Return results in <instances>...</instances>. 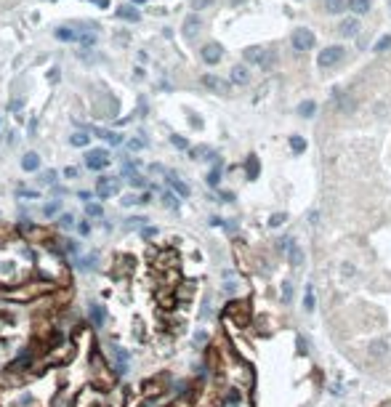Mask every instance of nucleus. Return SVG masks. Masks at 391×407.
I'll list each match as a JSON object with an SVG mask.
<instances>
[{"label":"nucleus","instance_id":"obj_23","mask_svg":"<svg viewBox=\"0 0 391 407\" xmlns=\"http://www.w3.org/2000/svg\"><path fill=\"white\" fill-rule=\"evenodd\" d=\"M56 37H59V40H77V32H72V30H69V27H59L56 30Z\"/></svg>","mask_w":391,"mask_h":407},{"label":"nucleus","instance_id":"obj_10","mask_svg":"<svg viewBox=\"0 0 391 407\" xmlns=\"http://www.w3.org/2000/svg\"><path fill=\"white\" fill-rule=\"evenodd\" d=\"M245 173H247V179H250V181H256V179H258V173H261V162H258V157H256V155H247V160H245Z\"/></svg>","mask_w":391,"mask_h":407},{"label":"nucleus","instance_id":"obj_29","mask_svg":"<svg viewBox=\"0 0 391 407\" xmlns=\"http://www.w3.org/2000/svg\"><path fill=\"white\" fill-rule=\"evenodd\" d=\"M77 40H80V45H86V48H90V45H93V40H96V37L90 35V32H80V35H77Z\"/></svg>","mask_w":391,"mask_h":407},{"label":"nucleus","instance_id":"obj_16","mask_svg":"<svg viewBox=\"0 0 391 407\" xmlns=\"http://www.w3.org/2000/svg\"><path fill=\"white\" fill-rule=\"evenodd\" d=\"M346 8H351L357 16H362L370 11V0H346Z\"/></svg>","mask_w":391,"mask_h":407},{"label":"nucleus","instance_id":"obj_12","mask_svg":"<svg viewBox=\"0 0 391 407\" xmlns=\"http://www.w3.org/2000/svg\"><path fill=\"white\" fill-rule=\"evenodd\" d=\"M117 19H122V22H139L141 14L133 5H120V8H117Z\"/></svg>","mask_w":391,"mask_h":407},{"label":"nucleus","instance_id":"obj_15","mask_svg":"<svg viewBox=\"0 0 391 407\" xmlns=\"http://www.w3.org/2000/svg\"><path fill=\"white\" fill-rule=\"evenodd\" d=\"M229 80H232V83H237V85H245L247 80H250V75H247V67H240V64H237V67L232 69Z\"/></svg>","mask_w":391,"mask_h":407},{"label":"nucleus","instance_id":"obj_8","mask_svg":"<svg viewBox=\"0 0 391 407\" xmlns=\"http://www.w3.org/2000/svg\"><path fill=\"white\" fill-rule=\"evenodd\" d=\"M203 85L208 91H213V94H226L229 91V83L221 80L218 75H203Z\"/></svg>","mask_w":391,"mask_h":407},{"label":"nucleus","instance_id":"obj_47","mask_svg":"<svg viewBox=\"0 0 391 407\" xmlns=\"http://www.w3.org/2000/svg\"><path fill=\"white\" fill-rule=\"evenodd\" d=\"M154 234H157V229H152V226L144 229V237H154Z\"/></svg>","mask_w":391,"mask_h":407},{"label":"nucleus","instance_id":"obj_7","mask_svg":"<svg viewBox=\"0 0 391 407\" xmlns=\"http://www.w3.org/2000/svg\"><path fill=\"white\" fill-rule=\"evenodd\" d=\"M203 62L205 64H218L221 62V56H224V48H221L218 43H208V45H203Z\"/></svg>","mask_w":391,"mask_h":407},{"label":"nucleus","instance_id":"obj_44","mask_svg":"<svg viewBox=\"0 0 391 407\" xmlns=\"http://www.w3.org/2000/svg\"><path fill=\"white\" fill-rule=\"evenodd\" d=\"M88 3L99 5V8H109V0H88Z\"/></svg>","mask_w":391,"mask_h":407},{"label":"nucleus","instance_id":"obj_33","mask_svg":"<svg viewBox=\"0 0 391 407\" xmlns=\"http://www.w3.org/2000/svg\"><path fill=\"white\" fill-rule=\"evenodd\" d=\"M59 226H61V229H72V226H75V219H72L69 213H64L61 219H59Z\"/></svg>","mask_w":391,"mask_h":407},{"label":"nucleus","instance_id":"obj_17","mask_svg":"<svg viewBox=\"0 0 391 407\" xmlns=\"http://www.w3.org/2000/svg\"><path fill=\"white\" fill-rule=\"evenodd\" d=\"M314 112H317V104L311 101V98H306V101L298 104V115L301 117H314Z\"/></svg>","mask_w":391,"mask_h":407},{"label":"nucleus","instance_id":"obj_24","mask_svg":"<svg viewBox=\"0 0 391 407\" xmlns=\"http://www.w3.org/2000/svg\"><path fill=\"white\" fill-rule=\"evenodd\" d=\"M93 266H96V255H86V258H80V264H77L80 272H93Z\"/></svg>","mask_w":391,"mask_h":407},{"label":"nucleus","instance_id":"obj_48","mask_svg":"<svg viewBox=\"0 0 391 407\" xmlns=\"http://www.w3.org/2000/svg\"><path fill=\"white\" fill-rule=\"evenodd\" d=\"M130 3H133V5H144L147 0H130Z\"/></svg>","mask_w":391,"mask_h":407},{"label":"nucleus","instance_id":"obj_22","mask_svg":"<svg viewBox=\"0 0 391 407\" xmlns=\"http://www.w3.org/2000/svg\"><path fill=\"white\" fill-rule=\"evenodd\" d=\"M218 184H221V162H218V165L211 170V173H208V187H213V189H216Z\"/></svg>","mask_w":391,"mask_h":407},{"label":"nucleus","instance_id":"obj_50","mask_svg":"<svg viewBox=\"0 0 391 407\" xmlns=\"http://www.w3.org/2000/svg\"><path fill=\"white\" fill-rule=\"evenodd\" d=\"M0 125H3V120H0Z\"/></svg>","mask_w":391,"mask_h":407},{"label":"nucleus","instance_id":"obj_43","mask_svg":"<svg viewBox=\"0 0 391 407\" xmlns=\"http://www.w3.org/2000/svg\"><path fill=\"white\" fill-rule=\"evenodd\" d=\"M56 208H59V202H51V205H45V216H54Z\"/></svg>","mask_w":391,"mask_h":407},{"label":"nucleus","instance_id":"obj_30","mask_svg":"<svg viewBox=\"0 0 391 407\" xmlns=\"http://www.w3.org/2000/svg\"><path fill=\"white\" fill-rule=\"evenodd\" d=\"M162 202H165L168 208H173V211L179 208V200H176V194H173V192H165V194H162Z\"/></svg>","mask_w":391,"mask_h":407},{"label":"nucleus","instance_id":"obj_2","mask_svg":"<svg viewBox=\"0 0 391 407\" xmlns=\"http://www.w3.org/2000/svg\"><path fill=\"white\" fill-rule=\"evenodd\" d=\"M242 56H245V62L258 64V67H269V64H274V51L258 48V45H250V48H245Z\"/></svg>","mask_w":391,"mask_h":407},{"label":"nucleus","instance_id":"obj_4","mask_svg":"<svg viewBox=\"0 0 391 407\" xmlns=\"http://www.w3.org/2000/svg\"><path fill=\"white\" fill-rule=\"evenodd\" d=\"M120 192V181L112 179V176H101L99 184H96V194H99V200H109V197H115Z\"/></svg>","mask_w":391,"mask_h":407},{"label":"nucleus","instance_id":"obj_38","mask_svg":"<svg viewBox=\"0 0 391 407\" xmlns=\"http://www.w3.org/2000/svg\"><path fill=\"white\" fill-rule=\"evenodd\" d=\"M56 181V173L54 170H45V173L40 176V184H54Z\"/></svg>","mask_w":391,"mask_h":407},{"label":"nucleus","instance_id":"obj_39","mask_svg":"<svg viewBox=\"0 0 391 407\" xmlns=\"http://www.w3.org/2000/svg\"><path fill=\"white\" fill-rule=\"evenodd\" d=\"M86 213H88V216H101V205H93V202H88V205H86Z\"/></svg>","mask_w":391,"mask_h":407},{"label":"nucleus","instance_id":"obj_6","mask_svg":"<svg viewBox=\"0 0 391 407\" xmlns=\"http://www.w3.org/2000/svg\"><path fill=\"white\" fill-rule=\"evenodd\" d=\"M360 30H362V27H360V19H357V16H346L341 24H338V32H341L343 37H349V40L360 35Z\"/></svg>","mask_w":391,"mask_h":407},{"label":"nucleus","instance_id":"obj_36","mask_svg":"<svg viewBox=\"0 0 391 407\" xmlns=\"http://www.w3.org/2000/svg\"><path fill=\"white\" fill-rule=\"evenodd\" d=\"M128 181L133 184V187H144V184H147V179H144V176H141V173H133V176H128Z\"/></svg>","mask_w":391,"mask_h":407},{"label":"nucleus","instance_id":"obj_1","mask_svg":"<svg viewBox=\"0 0 391 407\" xmlns=\"http://www.w3.org/2000/svg\"><path fill=\"white\" fill-rule=\"evenodd\" d=\"M290 43H293V51L303 54V51H311V48L317 45V37H314V32H311L309 27H301V30H296V32H293Z\"/></svg>","mask_w":391,"mask_h":407},{"label":"nucleus","instance_id":"obj_42","mask_svg":"<svg viewBox=\"0 0 391 407\" xmlns=\"http://www.w3.org/2000/svg\"><path fill=\"white\" fill-rule=\"evenodd\" d=\"M298 351H301L303 357H306V354H309V344H306L303 338H298Z\"/></svg>","mask_w":391,"mask_h":407},{"label":"nucleus","instance_id":"obj_41","mask_svg":"<svg viewBox=\"0 0 391 407\" xmlns=\"http://www.w3.org/2000/svg\"><path fill=\"white\" fill-rule=\"evenodd\" d=\"M144 221H147V219H128V226H125V229H136V226L144 224Z\"/></svg>","mask_w":391,"mask_h":407},{"label":"nucleus","instance_id":"obj_45","mask_svg":"<svg viewBox=\"0 0 391 407\" xmlns=\"http://www.w3.org/2000/svg\"><path fill=\"white\" fill-rule=\"evenodd\" d=\"M211 226H224V219H218V216H213V219H211Z\"/></svg>","mask_w":391,"mask_h":407},{"label":"nucleus","instance_id":"obj_21","mask_svg":"<svg viewBox=\"0 0 391 407\" xmlns=\"http://www.w3.org/2000/svg\"><path fill=\"white\" fill-rule=\"evenodd\" d=\"M314 287H311V285H306V298H303V309L306 312H314Z\"/></svg>","mask_w":391,"mask_h":407},{"label":"nucleus","instance_id":"obj_19","mask_svg":"<svg viewBox=\"0 0 391 407\" xmlns=\"http://www.w3.org/2000/svg\"><path fill=\"white\" fill-rule=\"evenodd\" d=\"M104 319H107V312H104V306L93 304V306H90V322H93V325H104Z\"/></svg>","mask_w":391,"mask_h":407},{"label":"nucleus","instance_id":"obj_18","mask_svg":"<svg viewBox=\"0 0 391 407\" xmlns=\"http://www.w3.org/2000/svg\"><path fill=\"white\" fill-rule=\"evenodd\" d=\"M88 141H90L88 130H77V133L69 136V144H72V147H88Z\"/></svg>","mask_w":391,"mask_h":407},{"label":"nucleus","instance_id":"obj_34","mask_svg":"<svg viewBox=\"0 0 391 407\" xmlns=\"http://www.w3.org/2000/svg\"><path fill=\"white\" fill-rule=\"evenodd\" d=\"M213 3H216V0H192V8L194 11H203V8H211Z\"/></svg>","mask_w":391,"mask_h":407},{"label":"nucleus","instance_id":"obj_14","mask_svg":"<svg viewBox=\"0 0 391 407\" xmlns=\"http://www.w3.org/2000/svg\"><path fill=\"white\" fill-rule=\"evenodd\" d=\"M288 261H290V266H301L303 264V250H301V245H298V242H293V245H290Z\"/></svg>","mask_w":391,"mask_h":407},{"label":"nucleus","instance_id":"obj_40","mask_svg":"<svg viewBox=\"0 0 391 407\" xmlns=\"http://www.w3.org/2000/svg\"><path fill=\"white\" fill-rule=\"evenodd\" d=\"M171 141H173V147H179V149H186V139H181V136H171Z\"/></svg>","mask_w":391,"mask_h":407},{"label":"nucleus","instance_id":"obj_49","mask_svg":"<svg viewBox=\"0 0 391 407\" xmlns=\"http://www.w3.org/2000/svg\"><path fill=\"white\" fill-rule=\"evenodd\" d=\"M237 3H245V0H232V5H237Z\"/></svg>","mask_w":391,"mask_h":407},{"label":"nucleus","instance_id":"obj_28","mask_svg":"<svg viewBox=\"0 0 391 407\" xmlns=\"http://www.w3.org/2000/svg\"><path fill=\"white\" fill-rule=\"evenodd\" d=\"M285 221H288V213H274V216L269 219V226H271V229H277V226H282Z\"/></svg>","mask_w":391,"mask_h":407},{"label":"nucleus","instance_id":"obj_9","mask_svg":"<svg viewBox=\"0 0 391 407\" xmlns=\"http://www.w3.org/2000/svg\"><path fill=\"white\" fill-rule=\"evenodd\" d=\"M200 30H203V19H200L197 14H189V16L184 19V35H186V37H194Z\"/></svg>","mask_w":391,"mask_h":407},{"label":"nucleus","instance_id":"obj_31","mask_svg":"<svg viewBox=\"0 0 391 407\" xmlns=\"http://www.w3.org/2000/svg\"><path fill=\"white\" fill-rule=\"evenodd\" d=\"M282 301H285V304H290V301H293V285H290V282H282Z\"/></svg>","mask_w":391,"mask_h":407},{"label":"nucleus","instance_id":"obj_46","mask_svg":"<svg viewBox=\"0 0 391 407\" xmlns=\"http://www.w3.org/2000/svg\"><path fill=\"white\" fill-rule=\"evenodd\" d=\"M64 176H67V179H75L77 170H75V168H67V170H64Z\"/></svg>","mask_w":391,"mask_h":407},{"label":"nucleus","instance_id":"obj_32","mask_svg":"<svg viewBox=\"0 0 391 407\" xmlns=\"http://www.w3.org/2000/svg\"><path fill=\"white\" fill-rule=\"evenodd\" d=\"M144 147H147L144 139H130V141H128V149H130V152H139V149H144Z\"/></svg>","mask_w":391,"mask_h":407},{"label":"nucleus","instance_id":"obj_20","mask_svg":"<svg viewBox=\"0 0 391 407\" xmlns=\"http://www.w3.org/2000/svg\"><path fill=\"white\" fill-rule=\"evenodd\" d=\"M288 144H290L293 155H303V152H306V141H303V136H290Z\"/></svg>","mask_w":391,"mask_h":407},{"label":"nucleus","instance_id":"obj_3","mask_svg":"<svg viewBox=\"0 0 391 407\" xmlns=\"http://www.w3.org/2000/svg\"><path fill=\"white\" fill-rule=\"evenodd\" d=\"M346 56V48L343 45H328L325 51H319V56H317V64L322 69H328V67H335L341 59Z\"/></svg>","mask_w":391,"mask_h":407},{"label":"nucleus","instance_id":"obj_13","mask_svg":"<svg viewBox=\"0 0 391 407\" xmlns=\"http://www.w3.org/2000/svg\"><path fill=\"white\" fill-rule=\"evenodd\" d=\"M168 184H171V189H173V192L179 194V197H189V187H186V184L179 179V176L168 173Z\"/></svg>","mask_w":391,"mask_h":407},{"label":"nucleus","instance_id":"obj_25","mask_svg":"<svg viewBox=\"0 0 391 407\" xmlns=\"http://www.w3.org/2000/svg\"><path fill=\"white\" fill-rule=\"evenodd\" d=\"M325 8H328V14H341L343 0H325Z\"/></svg>","mask_w":391,"mask_h":407},{"label":"nucleus","instance_id":"obj_11","mask_svg":"<svg viewBox=\"0 0 391 407\" xmlns=\"http://www.w3.org/2000/svg\"><path fill=\"white\" fill-rule=\"evenodd\" d=\"M22 168L27 170V173H35L37 168H40V157H37V152H27L22 157Z\"/></svg>","mask_w":391,"mask_h":407},{"label":"nucleus","instance_id":"obj_51","mask_svg":"<svg viewBox=\"0 0 391 407\" xmlns=\"http://www.w3.org/2000/svg\"><path fill=\"white\" fill-rule=\"evenodd\" d=\"M389 5H391V3H389Z\"/></svg>","mask_w":391,"mask_h":407},{"label":"nucleus","instance_id":"obj_35","mask_svg":"<svg viewBox=\"0 0 391 407\" xmlns=\"http://www.w3.org/2000/svg\"><path fill=\"white\" fill-rule=\"evenodd\" d=\"M383 346H386V344H383V341H375V344L370 346V354H373V357H381V354L386 351V349H383Z\"/></svg>","mask_w":391,"mask_h":407},{"label":"nucleus","instance_id":"obj_27","mask_svg":"<svg viewBox=\"0 0 391 407\" xmlns=\"http://www.w3.org/2000/svg\"><path fill=\"white\" fill-rule=\"evenodd\" d=\"M386 48H391V35H383L381 40L375 43V48H373V51H375V54H383Z\"/></svg>","mask_w":391,"mask_h":407},{"label":"nucleus","instance_id":"obj_5","mask_svg":"<svg viewBox=\"0 0 391 407\" xmlns=\"http://www.w3.org/2000/svg\"><path fill=\"white\" fill-rule=\"evenodd\" d=\"M86 165L90 170H104L109 165V152H107V149H90V152L86 155Z\"/></svg>","mask_w":391,"mask_h":407},{"label":"nucleus","instance_id":"obj_37","mask_svg":"<svg viewBox=\"0 0 391 407\" xmlns=\"http://www.w3.org/2000/svg\"><path fill=\"white\" fill-rule=\"evenodd\" d=\"M293 242H296V240H293V237H285V240H279V250H282V253H288L290 250V245H293Z\"/></svg>","mask_w":391,"mask_h":407},{"label":"nucleus","instance_id":"obj_26","mask_svg":"<svg viewBox=\"0 0 391 407\" xmlns=\"http://www.w3.org/2000/svg\"><path fill=\"white\" fill-rule=\"evenodd\" d=\"M101 136H104V141H107V144H112V147L122 144V136H120V133H115V130H107V133H101Z\"/></svg>","mask_w":391,"mask_h":407}]
</instances>
